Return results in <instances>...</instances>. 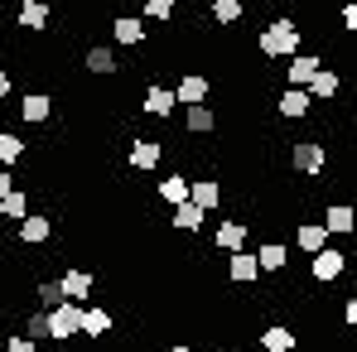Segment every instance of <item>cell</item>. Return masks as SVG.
<instances>
[{"label": "cell", "instance_id": "cell-1", "mask_svg": "<svg viewBox=\"0 0 357 352\" xmlns=\"http://www.w3.org/2000/svg\"><path fill=\"white\" fill-rule=\"evenodd\" d=\"M261 54L266 59H295L299 54V24L295 20H271L266 29H261Z\"/></svg>", "mask_w": 357, "mask_h": 352}, {"label": "cell", "instance_id": "cell-2", "mask_svg": "<svg viewBox=\"0 0 357 352\" xmlns=\"http://www.w3.org/2000/svg\"><path fill=\"white\" fill-rule=\"evenodd\" d=\"M82 314H87V309H82L77 299H68V304H59V309H49V323H54V338H59V343L82 333Z\"/></svg>", "mask_w": 357, "mask_h": 352}, {"label": "cell", "instance_id": "cell-3", "mask_svg": "<svg viewBox=\"0 0 357 352\" xmlns=\"http://www.w3.org/2000/svg\"><path fill=\"white\" fill-rule=\"evenodd\" d=\"M343 270H348V256H343V251H333V246H324V251H319V256L309 261V275H314L319 285H328V280H338Z\"/></svg>", "mask_w": 357, "mask_h": 352}, {"label": "cell", "instance_id": "cell-4", "mask_svg": "<svg viewBox=\"0 0 357 352\" xmlns=\"http://www.w3.org/2000/svg\"><path fill=\"white\" fill-rule=\"evenodd\" d=\"M324 160H328V155H324L319 140H295V145H290V164H295L299 174H319Z\"/></svg>", "mask_w": 357, "mask_h": 352}, {"label": "cell", "instance_id": "cell-5", "mask_svg": "<svg viewBox=\"0 0 357 352\" xmlns=\"http://www.w3.org/2000/svg\"><path fill=\"white\" fill-rule=\"evenodd\" d=\"M256 275H266L256 251H232V256H227V280H232V285H251Z\"/></svg>", "mask_w": 357, "mask_h": 352}, {"label": "cell", "instance_id": "cell-6", "mask_svg": "<svg viewBox=\"0 0 357 352\" xmlns=\"http://www.w3.org/2000/svg\"><path fill=\"white\" fill-rule=\"evenodd\" d=\"M213 246L218 251H246V222L241 217H227V222H218V236H213Z\"/></svg>", "mask_w": 357, "mask_h": 352}, {"label": "cell", "instance_id": "cell-7", "mask_svg": "<svg viewBox=\"0 0 357 352\" xmlns=\"http://www.w3.org/2000/svg\"><path fill=\"white\" fill-rule=\"evenodd\" d=\"M295 246L304 251V256H319V251L328 246V227H324V222H299L295 227Z\"/></svg>", "mask_w": 357, "mask_h": 352}, {"label": "cell", "instance_id": "cell-8", "mask_svg": "<svg viewBox=\"0 0 357 352\" xmlns=\"http://www.w3.org/2000/svg\"><path fill=\"white\" fill-rule=\"evenodd\" d=\"M319 68H324V63L314 59V54H295V59L285 63V72H290V87H309V82L319 77Z\"/></svg>", "mask_w": 357, "mask_h": 352}, {"label": "cell", "instance_id": "cell-9", "mask_svg": "<svg viewBox=\"0 0 357 352\" xmlns=\"http://www.w3.org/2000/svg\"><path fill=\"white\" fill-rule=\"evenodd\" d=\"M160 160H165V145H160V140H145V135H140V140L130 145V169H155Z\"/></svg>", "mask_w": 357, "mask_h": 352}, {"label": "cell", "instance_id": "cell-10", "mask_svg": "<svg viewBox=\"0 0 357 352\" xmlns=\"http://www.w3.org/2000/svg\"><path fill=\"white\" fill-rule=\"evenodd\" d=\"M54 236V217H39V213H29L24 222H20V241L24 246H44Z\"/></svg>", "mask_w": 357, "mask_h": 352}, {"label": "cell", "instance_id": "cell-11", "mask_svg": "<svg viewBox=\"0 0 357 352\" xmlns=\"http://www.w3.org/2000/svg\"><path fill=\"white\" fill-rule=\"evenodd\" d=\"M208 87H213V82H208L203 72H188L174 92H178V102H183V107H203V102H208Z\"/></svg>", "mask_w": 357, "mask_h": 352}, {"label": "cell", "instance_id": "cell-12", "mask_svg": "<svg viewBox=\"0 0 357 352\" xmlns=\"http://www.w3.org/2000/svg\"><path fill=\"white\" fill-rule=\"evenodd\" d=\"M309 107H314V92H309V87H285V97H280V116L299 121V116H309Z\"/></svg>", "mask_w": 357, "mask_h": 352}, {"label": "cell", "instance_id": "cell-13", "mask_svg": "<svg viewBox=\"0 0 357 352\" xmlns=\"http://www.w3.org/2000/svg\"><path fill=\"white\" fill-rule=\"evenodd\" d=\"M140 107H145L150 116H169V112L178 107V92H174V87H160V82H155V87L145 92V102H140Z\"/></svg>", "mask_w": 357, "mask_h": 352}, {"label": "cell", "instance_id": "cell-14", "mask_svg": "<svg viewBox=\"0 0 357 352\" xmlns=\"http://www.w3.org/2000/svg\"><path fill=\"white\" fill-rule=\"evenodd\" d=\"M112 34H116V44H126V49H140V44H145V24H140L135 15L112 20Z\"/></svg>", "mask_w": 357, "mask_h": 352}, {"label": "cell", "instance_id": "cell-15", "mask_svg": "<svg viewBox=\"0 0 357 352\" xmlns=\"http://www.w3.org/2000/svg\"><path fill=\"white\" fill-rule=\"evenodd\" d=\"M20 116L34 121V125H39V121H49V116H54V97H49V92H24V102H20Z\"/></svg>", "mask_w": 357, "mask_h": 352}, {"label": "cell", "instance_id": "cell-16", "mask_svg": "<svg viewBox=\"0 0 357 352\" xmlns=\"http://www.w3.org/2000/svg\"><path fill=\"white\" fill-rule=\"evenodd\" d=\"M20 24H24L29 34L49 29V0H20Z\"/></svg>", "mask_w": 357, "mask_h": 352}, {"label": "cell", "instance_id": "cell-17", "mask_svg": "<svg viewBox=\"0 0 357 352\" xmlns=\"http://www.w3.org/2000/svg\"><path fill=\"white\" fill-rule=\"evenodd\" d=\"M188 198H193L198 208H208V213H213V208L222 203V183H218V178H193V193H188Z\"/></svg>", "mask_w": 357, "mask_h": 352}, {"label": "cell", "instance_id": "cell-18", "mask_svg": "<svg viewBox=\"0 0 357 352\" xmlns=\"http://www.w3.org/2000/svg\"><path fill=\"white\" fill-rule=\"evenodd\" d=\"M256 256H261V270H266V275L285 270V261H290V251H285L280 241H261V246H256Z\"/></svg>", "mask_w": 357, "mask_h": 352}, {"label": "cell", "instance_id": "cell-19", "mask_svg": "<svg viewBox=\"0 0 357 352\" xmlns=\"http://www.w3.org/2000/svg\"><path fill=\"white\" fill-rule=\"evenodd\" d=\"M59 280H63V294H68V299H77V304L92 294V270H63Z\"/></svg>", "mask_w": 357, "mask_h": 352}, {"label": "cell", "instance_id": "cell-20", "mask_svg": "<svg viewBox=\"0 0 357 352\" xmlns=\"http://www.w3.org/2000/svg\"><path fill=\"white\" fill-rule=\"evenodd\" d=\"M295 343H299V338L285 328V323H271V328L261 333V348H266V352H295Z\"/></svg>", "mask_w": 357, "mask_h": 352}, {"label": "cell", "instance_id": "cell-21", "mask_svg": "<svg viewBox=\"0 0 357 352\" xmlns=\"http://www.w3.org/2000/svg\"><path fill=\"white\" fill-rule=\"evenodd\" d=\"M188 193H193V178H183V174H169V178H160V198L165 203H188Z\"/></svg>", "mask_w": 357, "mask_h": 352}, {"label": "cell", "instance_id": "cell-22", "mask_svg": "<svg viewBox=\"0 0 357 352\" xmlns=\"http://www.w3.org/2000/svg\"><path fill=\"white\" fill-rule=\"evenodd\" d=\"M324 227H328V232H353L357 227V213L353 208H348V203H333V208H328V213H324Z\"/></svg>", "mask_w": 357, "mask_h": 352}, {"label": "cell", "instance_id": "cell-23", "mask_svg": "<svg viewBox=\"0 0 357 352\" xmlns=\"http://www.w3.org/2000/svg\"><path fill=\"white\" fill-rule=\"evenodd\" d=\"M338 87H343V77H338L333 68H319V77L309 82V92H314V102H328V97H338Z\"/></svg>", "mask_w": 357, "mask_h": 352}, {"label": "cell", "instance_id": "cell-24", "mask_svg": "<svg viewBox=\"0 0 357 352\" xmlns=\"http://www.w3.org/2000/svg\"><path fill=\"white\" fill-rule=\"evenodd\" d=\"M203 217H208V208H198L193 198L174 208V227H183V232H198V227H203Z\"/></svg>", "mask_w": 357, "mask_h": 352}, {"label": "cell", "instance_id": "cell-25", "mask_svg": "<svg viewBox=\"0 0 357 352\" xmlns=\"http://www.w3.org/2000/svg\"><path fill=\"white\" fill-rule=\"evenodd\" d=\"M87 72H97V77H112V72H116V54H112L107 44L87 49Z\"/></svg>", "mask_w": 357, "mask_h": 352}, {"label": "cell", "instance_id": "cell-26", "mask_svg": "<svg viewBox=\"0 0 357 352\" xmlns=\"http://www.w3.org/2000/svg\"><path fill=\"white\" fill-rule=\"evenodd\" d=\"M183 121H188V130H193V135L218 130V116H213V107H208V102H203V107H188V112H183Z\"/></svg>", "mask_w": 357, "mask_h": 352}, {"label": "cell", "instance_id": "cell-27", "mask_svg": "<svg viewBox=\"0 0 357 352\" xmlns=\"http://www.w3.org/2000/svg\"><path fill=\"white\" fill-rule=\"evenodd\" d=\"M82 333H87V338H107V333H112V314H107V309H87V314H82Z\"/></svg>", "mask_w": 357, "mask_h": 352}, {"label": "cell", "instance_id": "cell-28", "mask_svg": "<svg viewBox=\"0 0 357 352\" xmlns=\"http://www.w3.org/2000/svg\"><path fill=\"white\" fill-rule=\"evenodd\" d=\"M24 338H34V343H44V338H54V323H49V309H34V314L24 319Z\"/></svg>", "mask_w": 357, "mask_h": 352}, {"label": "cell", "instance_id": "cell-29", "mask_svg": "<svg viewBox=\"0 0 357 352\" xmlns=\"http://www.w3.org/2000/svg\"><path fill=\"white\" fill-rule=\"evenodd\" d=\"M0 217H15V222H24V217H29V198H24V188H15V193H5V198H0Z\"/></svg>", "mask_w": 357, "mask_h": 352}, {"label": "cell", "instance_id": "cell-30", "mask_svg": "<svg viewBox=\"0 0 357 352\" xmlns=\"http://www.w3.org/2000/svg\"><path fill=\"white\" fill-rule=\"evenodd\" d=\"M39 309H59V304H68V294H63V280H39Z\"/></svg>", "mask_w": 357, "mask_h": 352}, {"label": "cell", "instance_id": "cell-31", "mask_svg": "<svg viewBox=\"0 0 357 352\" xmlns=\"http://www.w3.org/2000/svg\"><path fill=\"white\" fill-rule=\"evenodd\" d=\"M20 160H24V140L0 130V164H20Z\"/></svg>", "mask_w": 357, "mask_h": 352}, {"label": "cell", "instance_id": "cell-32", "mask_svg": "<svg viewBox=\"0 0 357 352\" xmlns=\"http://www.w3.org/2000/svg\"><path fill=\"white\" fill-rule=\"evenodd\" d=\"M241 10H246L241 0H213V20H218V24H237Z\"/></svg>", "mask_w": 357, "mask_h": 352}, {"label": "cell", "instance_id": "cell-33", "mask_svg": "<svg viewBox=\"0 0 357 352\" xmlns=\"http://www.w3.org/2000/svg\"><path fill=\"white\" fill-rule=\"evenodd\" d=\"M145 15L150 20H169L174 15V0H145Z\"/></svg>", "mask_w": 357, "mask_h": 352}, {"label": "cell", "instance_id": "cell-34", "mask_svg": "<svg viewBox=\"0 0 357 352\" xmlns=\"http://www.w3.org/2000/svg\"><path fill=\"white\" fill-rule=\"evenodd\" d=\"M5 352H39V343L24 338V333H10V338H5Z\"/></svg>", "mask_w": 357, "mask_h": 352}, {"label": "cell", "instance_id": "cell-35", "mask_svg": "<svg viewBox=\"0 0 357 352\" xmlns=\"http://www.w3.org/2000/svg\"><path fill=\"white\" fill-rule=\"evenodd\" d=\"M338 20H343V24H348V29H353V34H357V0H348V5L338 10Z\"/></svg>", "mask_w": 357, "mask_h": 352}, {"label": "cell", "instance_id": "cell-36", "mask_svg": "<svg viewBox=\"0 0 357 352\" xmlns=\"http://www.w3.org/2000/svg\"><path fill=\"white\" fill-rule=\"evenodd\" d=\"M5 193H15V174H10V169H0V198H5Z\"/></svg>", "mask_w": 357, "mask_h": 352}, {"label": "cell", "instance_id": "cell-37", "mask_svg": "<svg viewBox=\"0 0 357 352\" xmlns=\"http://www.w3.org/2000/svg\"><path fill=\"white\" fill-rule=\"evenodd\" d=\"M343 319H348V323H353V328H357V294H353V299H348V304H343Z\"/></svg>", "mask_w": 357, "mask_h": 352}, {"label": "cell", "instance_id": "cell-38", "mask_svg": "<svg viewBox=\"0 0 357 352\" xmlns=\"http://www.w3.org/2000/svg\"><path fill=\"white\" fill-rule=\"evenodd\" d=\"M10 87H15V82H10V72L0 68V97H10Z\"/></svg>", "mask_w": 357, "mask_h": 352}, {"label": "cell", "instance_id": "cell-39", "mask_svg": "<svg viewBox=\"0 0 357 352\" xmlns=\"http://www.w3.org/2000/svg\"><path fill=\"white\" fill-rule=\"evenodd\" d=\"M174 352H198V348H174Z\"/></svg>", "mask_w": 357, "mask_h": 352}, {"label": "cell", "instance_id": "cell-40", "mask_svg": "<svg viewBox=\"0 0 357 352\" xmlns=\"http://www.w3.org/2000/svg\"><path fill=\"white\" fill-rule=\"evenodd\" d=\"M0 59H5V39H0Z\"/></svg>", "mask_w": 357, "mask_h": 352}, {"label": "cell", "instance_id": "cell-41", "mask_svg": "<svg viewBox=\"0 0 357 352\" xmlns=\"http://www.w3.org/2000/svg\"><path fill=\"white\" fill-rule=\"evenodd\" d=\"M0 20H5V5H0Z\"/></svg>", "mask_w": 357, "mask_h": 352}]
</instances>
